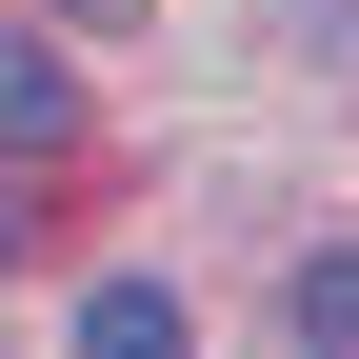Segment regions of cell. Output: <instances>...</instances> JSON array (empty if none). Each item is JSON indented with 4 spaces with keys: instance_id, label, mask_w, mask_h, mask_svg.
<instances>
[{
    "instance_id": "cell-5",
    "label": "cell",
    "mask_w": 359,
    "mask_h": 359,
    "mask_svg": "<svg viewBox=\"0 0 359 359\" xmlns=\"http://www.w3.org/2000/svg\"><path fill=\"white\" fill-rule=\"evenodd\" d=\"M60 20H140V0H60Z\"/></svg>"
},
{
    "instance_id": "cell-2",
    "label": "cell",
    "mask_w": 359,
    "mask_h": 359,
    "mask_svg": "<svg viewBox=\"0 0 359 359\" xmlns=\"http://www.w3.org/2000/svg\"><path fill=\"white\" fill-rule=\"evenodd\" d=\"M180 280H80V359H180Z\"/></svg>"
},
{
    "instance_id": "cell-4",
    "label": "cell",
    "mask_w": 359,
    "mask_h": 359,
    "mask_svg": "<svg viewBox=\"0 0 359 359\" xmlns=\"http://www.w3.org/2000/svg\"><path fill=\"white\" fill-rule=\"evenodd\" d=\"M20 219H40V200H20V160H0V240H20Z\"/></svg>"
},
{
    "instance_id": "cell-3",
    "label": "cell",
    "mask_w": 359,
    "mask_h": 359,
    "mask_svg": "<svg viewBox=\"0 0 359 359\" xmlns=\"http://www.w3.org/2000/svg\"><path fill=\"white\" fill-rule=\"evenodd\" d=\"M280 320H299V359H339V339H359V240L299 259V280H280Z\"/></svg>"
},
{
    "instance_id": "cell-1",
    "label": "cell",
    "mask_w": 359,
    "mask_h": 359,
    "mask_svg": "<svg viewBox=\"0 0 359 359\" xmlns=\"http://www.w3.org/2000/svg\"><path fill=\"white\" fill-rule=\"evenodd\" d=\"M60 140H80V60L40 20H0V160H60Z\"/></svg>"
}]
</instances>
